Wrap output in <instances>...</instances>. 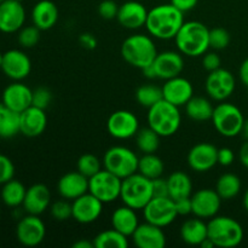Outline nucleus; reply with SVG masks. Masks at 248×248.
<instances>
[{
  "mask_svg": "<svg viewBox=\"0 0 248 248\" xmlns=\"http://www.w3.org/2000/svg\"><path fill=\"white\" fill-rule=\"evenodd\" d=\"M171 4L182 12H188L198 5L199 0H170Z\"/></svg>",
  "mask_w": 248,
  "mask_h": 248,
  "instance_id": "50",
  "label": "nucleus"
},
{
  "mask_svg": "<svg viewBox=\"0 0 248 248\" xmlns=\"http://www.w3.org/2000/svg\"><path fill=\"white\" fill-rule=\"evenodd\" d=\"M165 165L164 161L157 155L144 154L138 160V172L149 179H155L162 177Z\"/></svg>",
  "mask_w": 248,
  "mask_h": 248,
  "instance_id": "36",
  "label": "nucleus"
},
{
  "mask_svg": "<svg viewBox=\"0 0 248 248\" xmlns=\"http://www.w3.org/2000/svg\"><path fill=\"white\" fill-rule=\"evenodd\" d=\"M73 248H94L93 241H87V240H79V241L73 244Z\"/></svg>",
  "mask_w": 248,
  "mask_h": 248,
  "instance_id": "55",
  "label": "nucleus"
},
{
  "mask_svg": "<svg viewBox=\"0 0 248 248\" xmlns=\"http://www.w3.org/2000/svg\"><path fill=\"white\" fill-rule=\"evenodd\" d=\"M103 205L104 203L99 199L87 191L86 194L73 200V218L80 224H91L101 217Z\"/></svg>",
  "mask_w": 248,
  "mask_h": 248,
  "instance_id": "14",
  "label": "nucleus"
},
{
  "mask_svg": "<svg viewBox=\"0 0 248 248\" xmlns=\"http://www.w3.org/2000/svg\"><path fill=\"white\" fill-rule=\"evenodd\" d=\"M161 89L165 101L177 107L186 106L189 99L194 96L193 84L186 78H182L181 75L165 80V84Z\"/></svg>",
  "mask_w": 248,
  "mask_h": 248,
  "instance_id": "19",
  "label": "nucleus"
},
{
  "mask_svg": "<svg viewBox=\"0 0 248 248\" xmlns=\"http://www.w3.org/2000/svg\"><path fill=\"white\" fill-rule=\"evenodd\" d=\"M47 126V116L44 109L31 106L21 113V133L26 137H38Z\"/></svg>",
  "mask_w": 248,
  "mask_h": 248,
  "instance_id": "26",
  "label": "nucleus"
},
{
  "mask_svg": "<svg viewBox=\"0 0 248 248\" xmlns=\"http://www.w3.org/2000/svg\"><path fill=\"white\" fill-rule=\"evenodd\" d=\"M143 216L145 222L165 228L176 220L178 213H177L174 200H172L170 196H164V198H153L143 208Z\"/></svg>",
  "mask_w": 248,
  "mask_h": 248,
  "instance_id": "10",
  "label": "nucleus"
},
{
  "mask_svg": "<svg viewBox=\"0 0 248 248\" xmlns=\"http://www.w3.org/2000/svg\"><path fill=\"white\" fill-rule=\"evenodd\" d=\"M153 198L154 193L152 179L147 178L140 172H136L127 178L123 179L120 199L124 205L136 211L143 210Z\"/></svg>",
  "mask_w": 248,
  "mask_h": 248,
  "instance_id": "6",
  "label": "nucleus"
},
{
  "mask_svg": "<svg viewBox=\"0 0 248 248\" xmlns=\"http://www.w3.org/2000/svg\"><path fill=\"white\" fill-rule=\"evenodd\" d=\"M169 183V196L172 200L190 198L193 194V183L190 177L182 171L173 172L167 178Z\"/></svg>",
  "mask_w": 248,
  "mask_h": 248,
  "instance_id": "30",
  "label": "nucleus"
},
{
  "mask_svg": "<svg viewBox=\"0 0 248 248\" xmlns=\"http://www.w3.org/2000/svg\"><path fill=\"white\" fill-rule=\"evenodd\" d=\"M26 10L19 0H4L0 4V31L15 33L23 27Z\"/></svg>",
  "mask_w": 248,
  "mask_h": 248,
  "instance_id": "16",
  "label": "nucleus"
},
{
  "mask_svg": "<svg viewBox=\"0 0 248 248\" xmlns=\"http://www.w3.org/2000/svg\"><path fill=\"white\" fill-rule=\"evenodd\" d=\"M208 239L215 247L232 248L244 240V228L236 219L227 216H215L207 223Z\"/></svg>",
  "mask_w": 248,
  "mask_h": 248,
  "instance_id": "5",
  "label": "nucleus"
},
{
  "mask_svg": "<svg viewBox=\"0 0 248 248\" xmlns=\"http://www.w3.org/2000/svg\"><path fill=\"white\" fill-rule=\"evenodd\" d=\"M176 203V210L178 216H188L193 212V206H191V199L184 198L174 201Z\"/></svg>",
  "mask_w": 248,
  "mask_h": 248,
  "instance_id": "49",
  "label": "nucleus"
},
{
  "mask_svg": "<svg viewBox=\"0 0 248 248\" xmlns=\"http://www.w3.org/2000/svg\"><path fill=\"white\" fill-rule=\"evenodd\" d=\"M121 183L123 179L104 169L89 178V191L103 203H110L120 199Z\"/></svg>",
  "mask_w": 248,
  "mask_h": 248,
  "instance_id": "9",
  "label": "nucleus"
},
{
  "mask_svg": "<svg viewBox=\"0 0 248 248\" xmlns=\"http://www.w3.org/2000/svg\"><path fill=\"white\" fill-rule=\"evenodd\" d=\"M51 202L50 189L45 184H34L27 189L26 198L23 201V208L28 215L40 216L45 212Z\"/></svg>",
  "mask_w": 248,
  "mask_h": 248,
  "instance_id": "25",
  "label": "nucleus"
},
{
  "mask_svg": "<svg viewBox=\"0 0 248 248\" xmlns=\"http://www.w3.org/2000/svg\"><path fill=\"white\" fill-rule=\"evenodd\" d=\"M27 188L21 183L19 181L12 178L11 181L6 182L2 184L1 189V200L9 207H18V206L23 205L24 198H26Z\"/></svg>",
  "mask_w": 248,
  "mask_h": 248,
  "instance_id": "33",
  "label": "nucleus"
},
{
  "mask_svg": "<svg viewBox=\"0 0 248 248\" xmlns=\"http://www.w3.org/2000/svg\"><path fill=\"white\" fill-rule=\"evenodd\" d=\"M244 207H245V210H246L248 212V189H247L246 193H245V195H244Z\"/></svg>",
  "mask_w": 248,
  "mask_h": 248,
  "instance_id": "57",
  "label": "nucleus"
},
{
  "mask_svg": "<svg viewBox=\"0 0 248 248\" xmlns=\"http://www.w3.org/2000/svg\"><path fill=\"white\" fill-rule=\"evenodd\" d=\"M234 160V152L230 148H220V149H218V164L227 167L232 165Z\"/></svg>",
  "mask_w": 248,
  "mask_h": 248,
  "instance_id": "48",
  "label": "nucleus"
},
{
  "mask_svg": "<svg viewBox=\"0 0 248 248\" xmlns=\"http://www.w3.org/2000/svg\"><path fill=\"white\" fill-rule=\"evenodd\" d=\"M107 130L116 140H128L137 135L140 130L138 119L130 110H116L107 121Z\"/></svg>",
  "mask_w": 248,
  "mask_h": 248,
  "instance_id": "12",
  "label": "nucleus"
},
{
  "mask_svg": "<svg viewBox=\"0 0 248 248\" xmlns=\"http://www.w3.org/2000/svg\"><path fill=\"white\" fill-rule=\"evenodd\" d=\"M79 43L80 45H81L84 48H86V50H93V48H96L97 46V39L94 38L92 34L84 33L80 35Z\"/></svg>",
  "mask_w": 248,
  "mask_h": 248,
  "instance_id": "51",
  "label": "nucleus"
},
{
  "mask_svg": "<svg viewBox=\"0 0 248 248\" xmlns=\"http://www.w3.org/2000/svg\"><path fill=\"white\" fill-rule=\"evenodd\" d=\"M186 113L189 119L198 123H203L212 119L215 107L212 106L210 99L205 97L193 96L186 104Z\"/></svg>",
  "mask_w": 248,
  "mask_h": 248,
  "instance_id": "31",
  "label": "nucleus"
},
{
  "mask_svg": "<svg viewBox=\"0 0 248 248\" xmlns=\"http://www.w3.org/2000/svg\"><path fill=\"white\" fill-rule=\"evenodd\" d=\"M189 167L195 172H207L218 164V149L211 143H199L188 153Z\"/></svg>",
  "mask_w": 248,
  "mask_h": 248,
  "instance_id": "18",
  "label": "nucleus"
},
{
  "mask_svg": "<svg viewBox=\"0 0 248 248\" xmlns=\"http://www.w3.org/2000/svg\"><path fill=\"white\" fill-rule=\"evenodd\" d=\"M2 60H4V53L0 52V68H1V64H2Z\"/></svg>",
  "mask_w": 248,
  "mask_h": 248,
  "instance_id": "58",
  "label": "nucleus"
},
{
  "mask_svg": "<svg viewBox=\"0 0 248 248\" xmlns=\"http://www.w3.org/2000/svg\"><path fill=\"white\" fill-rule=\"evenodd\" d=\"M94 248H127L128 239L126 235L114 228L99 232L93 239Z\"/></svg>",
  "mask_w": 248,
  "mask_h": 248,
  "instance_id": "35",
  "label": "nucleus"
},
{
  "mask_svg": "<svg viewBox=\"0 0 248 248\" xmlns=\"http://www.w3.org/2000/svg\"><path fill=\"white\" fill-rule=\"evenodd\" d=\"M136 137L137 148L143 154H154L160 145V136L152 127L140 128Z\"/></svg>",
  "mask_w": 248,
  "mask_h": 248,
  "instance_id": "37",
  "label": "nucleus"
},
{
  "mask_svg": "<svg viewBox=\"0 0 248 248\" xmlns=\"http://www.w3.org/2000/svg\"><path fill=\"white\" fill-rule=\"evenodd\" d=\"M240 135H242V137H244L246 140H248V120H245L244 126H242V130Z\"/></svg>",
  "mask_w": 248,
  "mask_h": 248,
  "instance_id": "56",
  "label": "nucleus"
},
{
  "mask_svg": "<svg viewBox=\"0 0 248 248\" xmlns=\"http://www.w3.org/2000/svg\"><path fill=\"white\" fill-rule=\"evenodd\" d=\"M131 237L138 248H164L166 246V235L162 228L148 222L138 225Z\"/></svg>",
  "mask_w": 248,
  "mask_h": 248,
  "instance_id": "23",
  "label": "nucleus"
},
{
  "mask_svg": "<svg viewBox=\"0 0 248 248\" xmlns=\"http://www.w3.org/2000/svg\"><path fill=\"white\" fill-rule=\"evenodd\" d=\"M212 124L217 132L224 137H236L241 133L245 118L236 106L222 102L215 107L212 114Z\"/></svg>",
  "mask_w": 248,
  "mask_h": 248,
  "instance_id": "8",
  "label": "nucleus"
},
{
  "mask_svg": "<svg viewBox=\"0 0 248 248\" xmlns=\"http://www.w3.org/2000/svg\"><path fill=\"white\" fill-rule=\"evenodd\" d=\"M33 91L27 85L16 81L10 84L2 92V103L7 108L22 113L31 106Z\"/></svg>",
  "mask_w": 248,
  "mask_h": 248,
  "instance_id": "22",
  "label": "nucleus"
},
{
  "mask_svg": "<svg viewBox=\"0 0 248 248\" xmlns=\"http://www.w3.org/2000/svg\"><path fill=\"white\" fill-rule=\"evenodd\" d=\"M40 29L34 26V24L33 26L22 27L18 31V36H17L18 44L22 47H34L40 40Z\"/></svg>",
  "mask_w": 248,
  "mask_h": 248,
  "instance_id": "40",
  "label": "nucleus"
},
{
  "mask_svg": "<svg viewBox=\"0 0 248 248\" xmlns=\"http://www.w3.org/2000/svg\"><path fill=\"white\" fill-rule=\"evenodd\" d=\"M31 21L40 31H48L58 21V7L51 0H40L31 10Z\"/></svg>",
  "mask_w": 248,
  "mask_h": 248,
  "instance_id": "27",
  "label": "nucleus"
},
{
  "mask_svg": "<svg viewBox=\"0 0 248 248\" xmlns=\"http://www.w3.org/2000/svg\"><path fill=\"white\" fill-rule=\"evenodd\" d=\"M119 5L114 0H103L98 5V14L103 19H114L118 16Z\"/></svg>",
  "mask_w": 248,
  "mask_h": 248,
  "instance_id": "45",
  "label": "nucleus"
},
{
  "mask_svg": "<svg viewBox=\"0 0 248 248\" xmlns=\"http://www.w3.org/2000/svg\"><path fill=\"white\" fill-rule=\"evenodd\" d=\"M21 133V113L0 103V137L12 138Z\"/></svg>",
  "mask_w": 248,
  "mask_h": 248,
  "instance_id": "32",
  "label": "nucleus"
},
{
  "mask_svg": "<svg viewBox=\"0 0 248 248\" xmlns=\"http://www.w3.org/2000/svg\"><path fill=\"white\" fill-rule=\"evenodd\" d=\"M0 69L10 79L21 81L31 74V58L21 50H9L4 53V60Z\"/></svg>",
  "mask_w": 248,
  "mask_h": 248,
  "instance_id": "17",
  "label": "nucleus"
},
{
  "mask_svg": "<svg viewBox=\"0 0 248 248\" xmlns=\"http://www.w3.org/2000/svg\"><path fill=\"white\" fill-rule=\"evenodd\" d=\"M232 40L230 33L222 27L210 29V47L215 50H224Z\"/></svg>",
  "mask_w": 248,
  "mask_h": 248,
  "instance_id": "41",
  "label": "nucleus"
},
{
  "mask_svg": "<svg viewBox=\"0 0 248 248\" xmlns=\"http://www.w3.org/2000/svg\"><path fill=\"white\" fill-rule=\"evenodd\" d=\"M78 171L84 174L87 178H91L92 176L102 170V164L98 157L93 154H84L79 157L77 162Z\"/></svg>",
  "mask_w": 248,
  "mask_h": 248,
  "instance_id": "39",
  "label": "nucleus"
},
{
  "mask_svg": "<svg viewBox=\"0 0 248 248\" xmlns=\"http://www.w3.org/2000/svg\"><path fill=\"white\" fill-rule=\"evenodd\" d=\"M148 17V10L140 1H126L119 6L118 19L119 23L127 29H140L145 26Z\"/></svg>",
  "mask_w": 248,
  "mask_h": 248,
  "instance_id": "24",
  "label": "nucleus"
},
{
  "mask_svg": "<svg viewBox=\"0 0 248 248\" xmlns=\"http://www.w3.org/2000/svg\"><path fill=\"white\" fill-rule=\"evenodd\" d=\"M120 52L125 62L140 70L152 64L157 55L153 39L144 34H135L125 39Z\"/></svg>",
  "mask_w": 248,
  "mask_h": 248,
  "instance_id": "3",
  "label": "nucleus"
},
{
  "mask_svg": "<svg viewBox=\"0 0 248 248\" xmlns=\"http://www.w3.org/2000/svg\"><path fill=\"white\" fill-rule=\"evenodd\" d=\"M174 41L182 55L200 57L210 48V29L199 21L184 22Z\"/></svg>",
  "mask_w": 248,
  "mask_h": 248,
  "instance_id": "2",
  "label": "nucleus"
},
{
  "mask_svg": "<svg viewBox=\"0 0 248 248\" xmlns=\"http://www.w3.org/2000/svg\"><path fill=\"white\" fill-rule=\"evenodd\" d=\"M235 87H236V81L234 75L224 68L210 72L205 84L208 96L213 101L218 102H224L225 99L229 98L234 93Z\"/></svg>",
  "mask_w": 248,
  "mask_h": 248,
  "instance_id": "11",
  "label": "nucleus"
},
{
  "mask_svg": "<svg viewBox=\"0 0 248 248\" xmlns=\"http://www.w3.org/2000/svg\"><path fill=\"white\" fill-rule=\"evenodd\" d=\"M142 72H143V75H144L145 78H148V79H157L156 73H155L154 67H153V63L150 65H148V67L143 68Z\"/></svg>",
  "mask_w": 248,
  "mask_h": 248,
  "instance_id": "54",
  "label": "nucleus"
},
{
  "mask_svg": "<svg viewBox=\"0 0 248 248\" xmlns=\"http://www.w3.org/2000/svg\"><path fill=\"white\" fill-rule=\"evenodd\" d=\"M222 64V60H220L219 55L216 52H207L205 53L202 58V65L207 72H213L220 68Z\"/></svg>",
  "mask_w": 248,
  "mask_h": 248,
  "instance_id": "46",
  "label": "nucleus"
},
{
  "mask_svg": "<svg viewBox=\"0 0 248 248\" xmlns=\"http://www.w3.org/2000/svg\"><path fill=\"white\" fill-rule=\"evenodd\" d=\"M51 101H52V93L47 87H38L33 91L31 106L46 110L51 104Z\"/></svg>",
  "mask_w": 248,
  "mask_h": 248,
  "instance_id": "43",
  "label": "nucleus"
},
{
  "mask_svg": "<svg viewBox=\"0 0 248 248\" xmlns=\"http://www.w3.org/2000/svg\"><path fill=\"white\" fill-rule=\"evenodd\" d=\"M239 75L241 81L244 82V85H246L248 87V58H246V60L241 63V65H240Z\"/></svg>",
  "mask_w": 248,
  "mask_h": 248,
  "instance_id": "52",
  "label": "nucleus"
},
{
  "mask_svg": "<svg viewBox=\"0 0 248 248\" xmlns=\"http://www.w3.org/2000/svg\"><path fill=\"white\" fill-rule=\"evenodd\" d=\"M2 1H4V0H0V4H1V2H2Z\"/></svg>",
  "mask_w": 248,
  "mask_h": 248,
  "instance_id": "59",
  "label": "nucleus"
},
{
  "mask_svg": "<svg viewBox=\"0 0 248 248\" xmlns=\"http://www.w3.org/2000/svg\"><path fill=\"white\" fill-rule=\"evenodd\" d=\"M239 157L241 164L244 165V167H246L248 170V140H246V142L242 144V147L240 148Z\"/></svg>",
  "mask_w": 248,
  "mask_h": 248,
  "instance_id": "53",
  "label": "nucleus"
},
{
  "mask_svg": "<svg viewBox=\"0 0 248 248\" xmlns=\"http://www.w3.org/2000/svg\"><path fill=\"white\" fill-rule=\"evenodd\" d=\"M153 193H154V198H164V196H169V183H167V178H159L153 179Z\"/></svg>",
  "mask_w": 248,
  "mask_h": 248,
  "instance_id": "47",
  "label": "nucleus"
},
{
  "mask_svg": "<svg viewBox=\"0 0 248 248\" xmlns=\"http://www.w3.org/2000/svg\"><path fill=\"white\" fill-rule=\"evenodd\" d=\"M241 179L234 173H224L218 178L216 191L222 200H232L241 191Z\"/></svg>",
  "mask_w": 248,
  "mask_h": 248,
  "instance_id": "34",
  "label": "nucleus"
},
{
  "mask_svg": "<svg viewBox=\"0 0 248 248\" xmlns=\"http://www.w3.org/2000/svg\"><path fill=\"white\" fill-rule=\"evenodd\" d=\"M111 227L115 230L120 232L121 234L126 236H132L135 230L140 225L138 222V216L136 210L124 205L118 207L111 215Z\"/></svg>",
  "mask_w": 248,
  "mask_h": 248,
  "instance_id": "28",
  "label": "nucleus"
},
{
  "mask_svg": "<svg viewBox=\"0 0 248 248\" xmlns=\"http://www.w3.org/2000/svg\"><path fill=\"white\" fill-rule=\"evenodd\" d=\"M46 228L39 216L28 215L22 218L16 227V236L21 245L26 247L39 246L44 241Z\"/></svg>",
  "mask_w": 248,
  "mask_h": 248,
  "instance_id": "13",
  "label": "nucleus"
},
{
  "mask_svg": "<svg viewBox=\"0 0 248 248\" xmlns=\"http://www.w3.org/2000/svg\"><path fill=\"white\" fill-rule=\"evenodd\" d=\"M184 22V12L170 2L157 5L149 10L145 27L148 33L154 38L160 40H170L176 38Z\"/></svg>",
  "mask_w": 248,
  "mask_h": 248,
  "instance_id": "1",
  "label": "nucleus"
},
{
  "mask_svg": "<svg viewBox=\"0 0 248 248\" xmlns=\"http://www.w3.org/2000/svg\"><path fill=\"white\" fill-rule=\"evenodd\" d=\"M58 194L65 200H75L89 191V178L79 171L63 174L57 183Z\"/></svg>",
  "mask_w": 248,
  "mask_h": 248,
  "instance_id": "21",
  "label": "nucleus"
},
{
  "mask_svg": "<svg viewBox=\"0 0 248 248\" xmlns=\"http://www.w3.org/2000/svg\"><path fill=\"white\" fill-rule=\"evenodd\" d=\"M191 206H193V215L201 219H208L217 216L219 212L222 199L218 193L212 189H201L196 193L191 194Z\"/></svg>",
  "mask_w": 248,
  "mask_h": 248,
  "instance_id": "15",
  "label": "nucleus"
},
{
  "mask_svg": "<svg viewBox=\"0 0 248 248\" xmlns=\"http://www.w3.org/2000/svg\"><path fill=\"white\" fill-rule=\"evenodd\" d=\"M50 211L52 218L57 222H64L69 218H73L72 203L69 202V200H65V199L53 202Z\"/></svg>",
  "mask_w": 248,
  "mask_h": 248,
  "instance_id": "42",
  "label": "nucleus"
},
{
  "mask_svg": "<svg viewBox=\"0 0 248 248\" xmlns=\"http://www.w3.org/2000/svg\"><path fill=\"white\" fill-rule=\"evenodd\" d=\"M182 115L179 107L161 99L150 107L148 111V125L160 137H171L181 127Z\"/></svg>",
  "mask_w": 248,
  "mask_h": 248,
  "instance_id": "4",
  "label": "nucleus"
},
{
  "mask_svg": "<svg viewBox=\"0 0 248 248\" xmlns=\"http://www.w3.org/2000/svg\"><path fill=\"white\" fill-rule=\"evenodd\" d=\"M157 79L169 80L181 75L184 69V60L181 52L176 51H164L157 52L153 62Z\"/></svg>",
  "mask_w": 248,
  "mask_h": 248,
  "instance_id": "20",
  "label": "nucleus"
},
{
  "mask_svg": "<svg viewBox=\"0 0 248 248\" xmlns=\"http://www.w3.org/2000/svg\"><path fill=\"white\" fill-rule=\"evenodd\" d=\"M181 239L190 246H200L206 239H208L207 224L201 218L186 219L181 227Z\"/></svg>",
  "mask_w": 248,
  "mask_h": 248,
  "instance_id": "29",
  "label": "nucleus"
},
{
  "mask_svg": "<svg viewBox=\"0 0 248 248\" xmlns=\"http://www.w3.org/2000/svg\"><path fill=\"white\" fill-rule=\"evenodd\" d=\"M136 99L140 106L149 109L150 107L164 99L162 89L155 86V85H142L136 91Z\"/></svg>",
  "mask_w": 248,
  "mask_h": 248,
  "instance_id": "38",
  "label": "nucleus"
},
{
  "mask_svg": "<svg viewBox=\"0 0 248 248\" xmlns=\"http://www.w3.org/2000/svg\"><path fill=\"white\" fill-rule=\"evenodd\" d=\"M15 176V165L10 157L0 154V186L11 181Z\"/></svg>",
  "mask_w": 248,
  "mask_h": 248,
  "instance_id": "44",
  "label": "nucleus"
},
{
  "mask_svg": "<svg viewBox=\"0 0 248 248\" xmlns=\"http://www.w3.org/2000/svg\"><path fill=\"white\" fill-rule=\"evenodd\" d=\"M138 156L130 148L115 145L109 148L103 156V166L119 178L125 179L138 172Z\"/></svg>",
  "mask_w": 248,
  "mask_h": 248,
  "instance_id": "7",
  "label": "nucleus"
}]
</instances>
